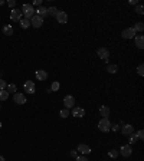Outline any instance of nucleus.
<instances>
[{
  "label": "nucleus",
  "mask_w": 144,
  "mask_h": 161,
  "mask_svg": "<svg viewBox=\"0 0 144 161\" xmlns=\"http://www.w3.org/2000/svg\"><path fill=\"white\" fill-rule=\"evenodd\" d=\"M3 33H4L6 36H12V35H13V28H12L10 25L3 26Z\"/></svg>",
  "instance_id": "obj_18"
},
{
  "label": "nucleus",
  "mask_w": 144,
  "mask_h": 161,
  "mask_svg": "<svg viewBox=\"0 0 144 161\" xmlns=\"http://www.w3.org/2000/svg\"><path fill=\"white\" fill-rule=\"evenodd\" d=\"M72 115L76 117V118H82V117L85 115V109H82V108H73Z\"/></svg>",
  "instance_id": "obj_15"
},
{
  "label": "nucleus",
  "mask_w": 144,
  "mask_h": 161,
  "mask_svg": "<svg viewBox=\"0 0 144 161\" xmlns=\"http://www.w3.org/2000/svg\"><path fill=\"white\" fill-rule=\"evenodd\" d=\"M130 4H137V0H130Z\"/></svg>",
  "instance_id": "obj_38"
},
{
  "label": "nucleus",
  "mask_w": 144,
  "mask_h": 161,
  "mask_svg": "<svg viewBox=\"0 0 144 161\" xmlns=\"http://www.w3.org/2000/svg\"><path fill=\"white\" fill-rule=\"evenodd\" d=\"M1 4H4V1H3V0H0V6H1Z\"/></svg>",
  "instance_id": "obj_39"
},
{
  "label": "nucleus",
  "mask_w": 144,
  "mask_h": 161,
  "mask_svg": "<svg viewBox=\"0 0 144 161\" xmlns=\"http://www.w3.org/2000/svg\"><path fill=\"white\" fill-rule=\"evenodd\" d=\"M121 132H123L124 135H130V134L134 132V127H133L131 124H125V125L121 128Z\"/></svg>",
  "instance_id": "obj_12"
},
{
  "label": "nucleus",
  "mask_w": 144,
  "mask_h": 161,
  "mask_svg": "<svg viewBox=\"0 0 144 161\" xmlns=\"http://www.w3.org/2000/svg\"><path fill=\"white\" fill-rule=\"evenodd\" d=\"M35 83L32 82V80H26V83H25V92H28V94H35Z\"/></svg>",
  "instance_id": "obj_11"
},
{
  "label": "nucleus",
  "mask_w": 144,
  "mask_h": 161,
  "mask_svg": "<svg viewBox=\"0 0 144 161\" xmlns=\"http://www.w3.org/2000/svg\"><path fill=\"white\" fill-rule=\"evenodd\" d=\"M120 154H121L123 157H130V155L133 154V150H131L130 145H123V147L120 148Z\"/></svg>",
  "instance_id": "obj_7"
},
{
  "label": "nucleus",
  "mask_w": 144,
  "mask_h": 161,
  "mask_svg": "<svg viewBox=\"0 0 144 161\" xmlns=\"http://www.w3.org/2000/svg\"><path fill=\"white\" fill-rule=\"evenodd\" d=\"M36 78H37L39 80H45L46 78H48V74H46L43 69H40V71H37V72H36Z\"/></svg>",
  "instance_id": "obj_16"
},
{
  "label": "nucleus",
  "mask_w": 144,
  "mask_h": 161,
  "mask_svg": "<svg viewBox=\"0 0 144 161\" xmlns=\"http://www.w3.org/2000/svg\"><path fill=\"white\" fill-rule=\"evenodd\" d=\"M78 151L82 153V154H89V153H91V148H89V145H87V144H78Z\"/></svg>",
  "instance_id": "obj_14"
},
{
  "label": "nucleus",
  "mask_w": 144,
  "mask_h": 161,
  "mask_svg": "<svg viewBox=\"0 0 144 161\" xmlns=\"http://www.w3.org/2000/svg\"><path fill=\"white\" fill-rule=\"evenodd\" d=\"M0 161H4V158H3V157H1V155H0Z\"/></svg>",
  "instance_id": "obj_40"
},
{
  "label": "nucleus",
  "mask_w": 144,
  "mask_h": 161,
  "mask_svg": "<svg viewBox=\"0 0 144 161\" xmlns=\"http://www.w3.org/2000/svg\"><path fill=\"white\" fill-rule=\"evenodd\" d=\"M6 91H7L9 94H12V92H15V94H16V85H13V83L7 85V86H6Z\"/></svg>",
  "instance_id": "obj_26"
},
{
  "label": "nucleus",
  "mask_w": 144,
  "mask_h": 161,
  "mask_svg": "<svg viewBox=\"0 0 144 161\" xmlns=\"http://www.w3.org/2000/svg\"><path fill=\"white\" fill-rule=\"evenodd\" d=\"M13 99H15V102H16V104H19V105H23V104H26V96H25L23 94H19V92H16V94L13 95Z\"/></svg>",
  "instance_id": "obj_6"
},
{
  "label": "nucleus",
  "mask_w": 144,
  "mask_h": 161,
  "mask_svg": "<svg viewBox=\"0 0 144 161\" xmlns=\"http://www.w3.org/2000/svg\"><path fill=\"white\" fill-rule=\"evenodd\" d=\"M137 72H138V75H144V66L143 65H138V68H137Z\"/></svg>",
  "instance_id": "obj_31"
},
{
  "label": "nucleus",
  "mask_w": 144,
  "mask_h": 161,
  "mask_svg": "<svg viewBox=\"0 0 144 161\" xmlns=\"http://www.w3.org/2000/svg\"><path fill=\"white\" fill-rule=\"evenodd\" d=\"M136 135H137V138H138V140H144V131H143V129H140Z\"/></svg>",
  "instance_id": "obj_32"
},
{
  "label": "nucleus",
  "mask_w": 144,
  "mask_h": 161,
  "mask_svg": "<svg viewBox=\"0 0 144 161\" xmlns=\"http://www.w3.org/2000/svg\"><path fill=\"white\" fill-rule=\"evenodd\" d=\"M107 71L109 72V74H115V72L118 71V66H117V65H108Z\"/></svg>",
  "instance_id": "obj_23"
},
{
  "label": "nucleus",
  "mask_w": 144,
  "mask_h": 161,
  "mask_svg": "<svg viewBox=\"0 0 144 161\" xmlns=\"http://www.w3.org/2000/svg\"><path fill=\"white\" fill-rule=\"evenodd\" d=\"M7 4H9V7L15 9V6H16V1H15V0H9V1H7Z\"/></svg>",
  "instance_id": "obj_33"
},
{
  "label": "nucleus",
  "mask_w": 144,
  "mask_h": 161,
  "mask_svg": "<svg viewBox=\"0 0 144 161\" xmlns=\"http://www.w3.org/2000/svg\"><path fill=\"white\" fill-rule=\"evenodd\" d=\"M97 55H98L101 59H104V61H105V59L109 58V50L105 49V47H100V49L97 50Z\"/></svg>",
  "instance_id": "obj_10"
},
{
  "label": "nucleus",
  "mask_w": 144,
  "mask_h": 161,
  "mask_svg": "<svg viewBox=\"0 0 144 161\" xmlns=\"http://www.w3.org/2000/svg\"><path fill=\"white\" fill-rule=\"evenodd\" d=\"M36 13H37V16L45 17V16L48 14V9H46V7H43V6H39V9L36 10Z\"/></svg>",
  "instance_id": "obj_17"
},
{
  "label": "nucleus",
  "mask_w": 144,
  "mask_h": 161,
  "mask_svg": "<svg viewBox=\"0 0 144 161\" xmlns=\"http://www.w3.org/2000/svg\"><path fill=\"white\" fill-rule=\"evenodd\" d=\"M19 22H20V28H23V29L30 28V20H28V19H20Z\"/></svg>",
  "instance_id": "obj_20"
},
{
  "label": "nucleus",
  "mask_w": 144,
  "mask_h": 161,
  "mask_svg": "<svg viewBox=\"0 0 144 161\" xmlns=\"http://www.w3.org/2000/svg\"><path fill=\"white\" fill-rule=\"evenodd\" d=\"M22 13L25 14V19L30 20V19L35 16V9H33V6H32V4L25 3V4L22 6Z\"/></svg>",
  "instance_id": "obj_1"
},
{
  "label": "nucleus",
  "mask_w": 144,
  "mask_h": 161,
  "mask_svg": "<svg viewBox=\"0 0 144 161\" xmlns=\"http://www.w3.org/2000/svg\"><path fill=\"white\" fill-rule=\"evenodd\" d=\"M58 12H59V10H58L56 7H49V9H48V14H51V16H56Z\"/></svg>",
  "instance_id": "obj_25"
},
{
  "label": "nucleus",
  "mask_w": 144,
  "mask_h": 161,
  "mask_svg": "<svg viewBox=\"0 0 144 161\" xmlns=\"http://www.w3.org/2000/svg\"><path fill=\"white\" fill-rule=\"evenodd\" d=\"M123 38H124V39H133V38H136V30H134L133 28L124 29V30H123Z\"/></svg>",
  "instance_id": "obj_5"
},
{
  "label": "nucleus",
  "mask_w": 144,
  "mask_h": 161,
  "mask_svg": "<svg viewBox=\"0 0 144 161\" xmlns=\"http://www.w3.org/2000/svg\"><path fill=\"white\" fill-rule=\"evenodd\" d=\"M42 25H43V17L35 14V16L30 19V26H33V28H40Z\"/></svg>",
  "instance_id": "obj_4"
},
{
  "label": "nucleus",
  "mask_w": 144,
  "mask_h": 161,
  "mask_svg": "<svg viewBox=\"0 0 144 161\" xmlns=\"http://www.w3.org/2000/svg\"><path fill=\"white\" fill-rule=\"evenodd\" d=\"M136 13H137V14H143L144 13L143 6H137V7H136Z\"/></svg>",
  "instance_id": "obj_30"
},
{
  "label": "nucleus",
  "mask_w": 144,
  "mask_h": 161,
  "mask_svg": "<svg viewBox=\"0 0 144 161\" xmlns=\"http://www.w3.org/2000/svg\"><path fill=\"white\" fill-rule=\"evenodd\" d=\"M22 10H19V9H12V12H10V19L13 20V22H19L20 19H22Z\"/></svg>",
  "instance_id": "obj_3"
},
{
  "label": "nucleus",
  "mask_w": 144,
  "mask_h": 161,
  "mask_svg": "<svg viewBox=\"0 0 144 161\" xmlns=\"http://www.w3.org/2000/svg\"><path fill=\"white\" fill-rule=\"evenodd\" d=\"M7 98H9V92L6 89H1L0 91V101H6Z\"/></svg>",
  "instance_id": "obj_21"
},
{
  "label": "nucleus",
  "mask_w": 144,
  "mask_h": 161,
  "mask_svg": "<svg viewBox=\"0 0 144 161\" xmlns=\"http://www.w3.org/2000/svg\"><path fill=\"white\" fill-rule=\"evenodd\" d=\"M6 86H7L6 82H4L3 79H0V91H1V89H6Z\"/></svg>",
  "instance_id": "obj_34"
},
{
  "label": "nucleus",
  "mask_w": 144,
  "mask_h": 161,
  "mask_svg": "<svg viewBox=\"0 0 144 161\" xmlns=\"http://www.w3.org/2000/svg\"><path fill=\"white\" fill-rule=\"evenodd\" d=\"M133 29H134L136 32H143V30H144V25L141 23V22H138V23H136V26H134Z\"/></svg>",
  "instance_id": "obj_24"
},
{
  "label": "nucleus",
  "mask_w": 144,
  "mask_h": 161,
  "mask_svg": "<svg viewBox=\"0 0 144 161\" xmlns=\"http://www.w3.org/2000/svg\"><path fill=\"white\" fill-rule=\"evenodd\" d=\"M137 140H138V138H137V135H136V132H133V134H130V140H128V141H130V144H133V142H136Z\"/></svg>",
  "instance_id": "obj_27"
},
{
  "label": "nucleus",
  "mask_w": 144,
  "mask_h": 161,
  "mask_svg": "<svg viewBox=\"0 0 144 161\" xmlns=\"http://www.w3.org/2000/svg\"><path fill=\"white\" fill-rule=\"evenodd\" d=\"M98 128L102 131V132H108L109 129H111V122L108 118H102V120L100 121V124H98Z\"/></svg>",
  "instance_id": "obj_2"
},
{
  "label": "nucleus",
  "mask_w": 144,
  "mask_h": 161,
  "mask_svg": "<svg viewBox=\"0 0 144 161\" xmlns=\"http://www.w3.org/2000/svg\"><path fill=\"white\" fill-rule=\"evenodd\" d=\"M75 161H88L87 160V157H84V155H82V157H76V160Z\"/></svg>",
  "instance_id": "obj_35"
},
{
  "label": "nucleus",
  "mask_w": 144,
  "mask_h": 161,
  "mask_svg": "<svg viewBox=\"0 0 144 161\" xmlns=\"http://www.w3.org/2000/svg\"><path fill=\"white\" fill-rule=\"evenodd\" d=\"M56 17V20H58V23H66L68 22V14L65 13V12H58V14L55 16Z\"/></svg>",
  "instance_id": "obj_9"
},
{
  "label": "nucleus",
  "mask_w": 144,
  "mask_h": 161,
  "mask_svg": "<svg viewBox=\"0 0 144 161\" xmlns=\"http://www.w3.org/2000/svg\"><path fill=\"white\" fill-rule=\"evenodd\" d=\"M108 155H109V157H112V158H115V157L118 155V151H117V150H111V151L108 153Z\"/></svg>",
  "instance_id": "obj_29"
},
{
  "label": "nucleus",
  "mask_w": 144,
  "mask_h": 161,
  "mask_svg": "<svg viewBox=\"0 0 144 161\" xmlns=\"http://www.w3.org/2000/svg\"><path fill=\"white\" fill-rule=\"evenodd\" d=\"M100 114H101L104 118H108V115H109V108H108L107 105L101 107V108H100Z\"/></svg>",
  "instance_id": "obj_19"
},
{
  "label": "nucleus",
  "mask_w": 144,
  "mask_h": 161,
  "mask_svg": "<svg viewBox=\"0 0 144 161\" xmlns=\"http://www.w3.org/2000/svg\"><path fill=\"white\" fill-rule=\"evenodd\" d=\"M64 104H65V108H66V109H68V108H73V105H75V98L71 96V95L65 96V98H64Z\"/></svg>",
  "instance_id": "obj_8"
},
{
  "label": "nucleus",
  "mask_w": 144,
  "mask_h": 161,
  "mask_svg": "<svg viewBox=\"0 0 144 161\" xmlns=\"http://www.w3.org/2000/svg\"><path fill=\"white\" fill-rule=\"evenodd\" d=\"M111 128H112L114 131H117V129H118V125H111Z\"/></svg>",
  "instance_id": "obj_37"
},
{
  "label": "nucleus",
  "mask_w": 144,
  "mask_h": 161,
  "mask_svg": "<svg viewBox=\"0 0 144 161\" xmlns=\"http://www.w3.org/2000/svg\"><path fill=\"white\" fill-rule=\"evenodd\" d=\"M68 115H69V111H68V109H66V108H65V109H62V111H61V117H62V118H66V117H68Z\"/></svg>",
  "instance_id": "obj_28"
},
{
  "label": "nucleus",
  "mask_w": 144,
  "mask_h": 161,
  "mask_svg": "<svg viewBox=\"0 0 144 161\" xmlns=\"http://www.w3.org/2000/svg\"><path fill=\"white\" fill-rule=\"evenodd\" d=\"M35 4H36V6H40V4H42V1H40V0H35Z\"/></svg>",
  "instance_id": "obj_36"
},
{
  "label": "nucleus",
  "mask_w": 144,
  "mask_h": 161,
  "mask_svg": "<svg viewBox=\"0 0 144 161\" xmlns=\"http://www.w3.org/2000/svg\"><path fill=\"white\" fill-rule=\"evenodd\" d=\"M134 40H136V46H137L138 49H143L144 47V36L143 35H137V36L134 38Z\"/></svg>",
  "instance_id": "obj_13"
},
{
  "label": "nucleus",
  "mask_w": 144,
  "mask_h": 161,
  "mask_svg": "<svg viewBox=\"0 0 144 161\" xmlns=\"http://www.w3.org/2000/svg\"><path fill=\"white\" fill-rule=\"evenodd\" d=\"M59 86H61V85H59V82H56V80H55V82L52 83V86H51V89H49L48 92H56V91L59 89Z\"/></svg>",
  "instance_id": "obj_22"
},
{
  "label": "nucleus",
  "mask_w": 144,
  "mask_h": 161,
  "mask_svg": "<svg viewBox=\"0 0 144 161\" xmlns=\"http://www.w3.org/2000/svg\"><path fill=\"white\" fill-rule=\"evenodd\" d=\"M0 128H1V122H0Z\"/></svg>",
  "instance_id": "obj_41"
}]
</instances>
